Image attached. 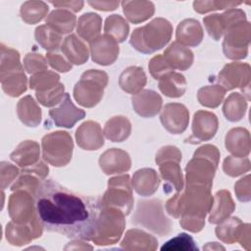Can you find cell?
Returning <instances> with one entry per match:
<instances>
[{
    "label": "cell",
    "mask_w": 251,
    "mask_h": 251,
    "mask_svg": "<svg viewBox=\"0 0 251 251\" xmlns=\"http://www.w3.org/2000/svg\"><path fill=\"white\" fill-rule=\"evenodd\" d=\"M204 249H215V248H217V249H225L223 246H221V245H218L217 244V242H209L206 246H204L203 247Z\"/></svg>",
    "instance_id": "obj_39"
},
{
    "label": "cell",
    "mask_w": 251,
    "mask_h": 251,
    "mask_svg": "<svg viewBox=\"0 0 251 251\" xmlns=\"http://www.w3.org/2000/svg\"><path fill=\"white\" fill-rule=\"evenodd\" d=\"M107 75L98 70H89L81 75V79L75 86V98L84 107L95 106L103 96V89L107 84Z\"/></svg>",
    "instance_id": "obj_5"
},
{
    "label": "cell",
    "mask_w": 251,
    "mask_h": 251,
    "mask_svg": "<svg viewBox=\"0 0 251 251\" xmlns=\"http://www.w3.org/2000/svg\"><path fill=\"white\" fill-rule=\"evenodd\" d=\"M224 95L225 90L221 86H207L199 90L198 99L202 105L215 108L221 104Z\"/></svg>",
    "instance_id": "obj_34"
},
{
    "label": "cell",
    "mask_w": 251,
    "mask_h": 251,
    "mask_svg": "<svg viewBox=\"0 0 251 251\" xmlns=\"http://www.w3.org/2000/svg\"><path fill=\"white\" fill-rule=\"evenodd\" d=\"M234 109H238L242 113L246 109V103L241 99L239 93H232L225 102L223 112L226 120L234 122Z\"/></svg>",
    "instance_id": "obj_35"
},
{
    "label": "cell",
    "mask_w": 251,
    "mask_h": 251,
    "mask_svg": "<svg viewBox=\"0 0 251 251\" xmlns=\"http://www.w3.org/2000/svg\"><path fill=\"white\" fill-rule=\"evenodd\" d=\"M9 215L16 224H35L40 222L36 214V209L34 210L32 199L23 191H18L11 195Z\"/></svg>",
    "instance_id": "obj_8"
},
{
    "label": "cell",
    "mask_w": 251,
    "mask_h": 251,
    "mask_svg": "<svg viewBox=\"0 0 251 251\" xmlns=\"http://www.w3.org/2000/svg\"><path fill=\"white\" fill-rule=\"evenodd\" d=\"M39 156L38 144L34 141L26 140L22 142L17 149L11 154V159L21 167L34 166Z\"/></svg>",
    "instance_id": "obj_23"
},
{
    "label": "cell",
    "mask_w": 251,
    "mask_h": 251,
    "mask_svg": "<svg viewBox=\"0 0 251 251\" xmlns=\"http://www.w3.org/2000/svg\"><path fill=\"white\" fill-rule=\"evenodd\" d=\"M35 37L38 43L46 50L57 49L61 41V36L46 25L36 28Z\"/></svg>",
    "instance_id": "obj_33"
},
{
    "label": "cell",
    "mask_w": 251,
    "mask_h": 251,
    "mask_svg": "<svg viewBox=\"0 0 251 251\" xmlns=\"http://www.w3.org/2000/svg\"><path fill=\"white\" fill-rule=\"evenodd\" d=\"M160 90L168 97H180L186 89L185 77L177 73H169L160 78Z\"/></svg>",
    "instance_id": "obj_22"
},
{
    "label": "cell",
    "mask_w": 251,
    "mask_h": 251,
    "mask_svg": "<svg viewBox=\"0 0 251 251\" xmlns=\"http://www.w3.org/2000/svg\"><path fill=\"white\" fill-rule=\"evenodd\" d=\"M234 209L233 202L231 200L228 191H218L216 194V204L213 207L209 222L211 224H219L227 218Z\"/></svg>",
    "instance_id": "obj_24"
},
{
    "label": "cell",
    "mask_w": 251,
    "mask_h": 251,
    "mask_svg": "<svg viewBox=\"0 0 251 251\" xmlns=\"http://www.w3.org/2000/svg\"><path fill=\"white\" fill-rule=\"evenodd\" d=\"M218 128L217 117L210 112L199 111L195 113L192 126V135L185 141L190 143H199L209 140L216 134Z\"/></svg>",
    "instance_id": "obj_10"
},
{
    "label": "cell",
    "mask_w": 251,
    "mask_h": 251,
    "mask_svg": "<svg viewBox=\"0 0 251 251\" xmlns=\"http://www.w3.org/2000/svg\"><path fill=\"white\" fill-rule=\"evenodd\" d=\"M34 198L37 217L47 231L72 239H93L102 209L99 198L75 193L53 179L42 180Z\"/></svg>",
    "instance_id": "obj_1"
},
{
    "label": "cell",
    "mask_w": 251,
    "mask_h": 251,
    "mask_svg": "<svg viewBox=\"0 0 251 251\" xmlns=\"http://www.w3.org/2000/svg\"><path fill=\"white\" fill-rule=\"evenodd\" d=\"M43 158L56 167L65 166L72 158V137L65 131L52 132L42 139Z\"/></svg>",
    "instance_id": "obj_6"
},
{
    "label": "cell",
    "mask_w": 251,
    "mask_h": 251,
    "mask_svg": "<svg viewBox=\"0 0 251 251\" xmlns=\"http://www.w3.org/2000/svg\"><path fill=\"white\" fill-rule=\"evenodd\" d=\"M164 59L173 70L185 71L193 62V53L179 42H173L164 52Z\"/></svg>",
    "instance_id": "obj_15"
},
{
    "label": "cell",
    "mask_w": 251,
    "mask_h": 251,
    "mask_svg": "<svg viewBox=\"0 0 251 251\" xmlns=\"http://www.w3.org/2000/svg\"><path fill=\"white\" fill-rule=\"evenodd\" d=\"M162 98L153 90H144L132 97V106L135 112L142 117H153L159 113Z\"/></svg>",
    "instance_id": "obj_16"
},
{
    "label": "cell",
    "mask_w": 251,
    "mask_h": 251,
    "mask_svg": "<svg viewBox=\"0 0 251 251\" xmlns=\"http://www.w3.org/2000/svg\"><path fill=\"white\" fill-rule=\"evenodd\" d=\"M160 172L163 178L166 180L164 184V191L169 193L173 190V188L176 189L177 191L182 189L183 181H182V175L181 170L178 164H162L160 165Z\"/></svg>",
    "instance_id": "obj_30"
},
{
    "label": "cell",
    "mask_w": 251,
    "mask_h": 251,
    "mask_svg": "<svg viewBox=\"0 0 251 251\" xmlns=\"http://www.w3.org/2000/svg\"><path fill=\"white\" fill-rule=\"evenodd\" d=\"M132 204L133 199L128 175L109 179L108 190L101 200L102 207H116L124 215H128L131 211Z\"/></svg>",
    "instance_id": "obj_7"
},
{
    "label": "cell",
    "mask_w": 251,
    "mask_h": 251,
    "mask_svg": "<svg viewBox=\"0 0 251 251\" xmlns=\"http://www.w3.org/2000/svg\"><path fill=\"white\" fill-rule=\"evenodd\" d=\"M104 133L108 139L114 142H122L130 133V123L125 117H114L106 123Z\"/></svg>",
    "instance_id": "obj_26"
},
{
    "label": "cell",
    "mask_w": 251,
    "mask_h": 251,
    "mask_svg": "<svg viewBox=\"0 0 251 251\" xmlns=\"http://www.w3.org/2000/svg\"><path fill=\"white\" fill-rule=\"evenodd\" d=\"M121 246L125 250H156L158 240L140 229L133 228L126 231Z\"/></svg>",
    "instance_id": "obj_18"
},
{
    "label": "cell",
    "mask_w": 251,
    "mask_h": 251,
    "mask_svg": "<svg viewBox=\"0 0 251 251\" xmlns=\"http://www.w3.org/2000/svg\"><path fill=\"white\" fill-rule=\"evenodd\" d=\"M49 116L54 121L57 126L71 128L75 124L85 117V112L76 108L71 100L70 94L65 93L61 105L49 111Z\"/></svg>",
    "instance_id": "obj_11"
},
{
    "label": "cell",
    "mask_w": 251,
    "mask_h": 251,
    "mask_svg": "<svg viewBox=\"0 0 251 251\" xmlns=\"http://www.w3.org/2000/svg\"><path fill=\"white\" fill-rule=\"evenodd\" d=\"M101 19L96 14H84L78 21L76 31L86 41H93L100 32Z\"/></svg>",
    "instance_id": "obj_29"
},
{
    "label": "cell",
    "mask_w": 251,
    "mask_h": 251,
    "mask_svg": "<svg viewBox=\"0 0 251 251\" xmlns=\"http://www.w3.org/2000/svg\"><path fill=\"white\" fill-rule=\"evenodd\" d=\"M159 183V177L153 169L138 170L132 178L135 191L143 196L153 194L158 189Z\"/></svg>",
    "instance_id": "obj_19"
},
{
    "label": "cell",
    "mask_w": 251,
    "mask_h": 251,
    "mask_svg": "<svg viewBox=\"0 0 251 251\" xmlns=\"http://www.w3.org/2000/svg\"><path fill=\"white\" fill-rule=\"evenodd\" d=\"M47 59L50 62V65L58 70L59 72L66 73L70 69H72V65L69 64L65 59L60 56V54H54V53H48L47 54Z\"/></svg>",
    "instance_id": "obj_37"
},
{
    "label": "cell",
    "mask_w": 251,
    "mask_h": 251,
    "mask_svg": "<svg viewBox=\"0 0 251 251\" xmlns=\"http://www.w3.org/2000/svg\"><path fill=\"white\" fill-rule=\"evenodd\" d=\"M90 50L92 60L95 63L104 66L113 64L119 55L117 41L110 35H103L91 41Z\"/></svg>",
    "instance_id": "obj_12"
},
{
    "label": "cell",
    "mask_w": 251,
    "mask_h": 251,
    "mask_svg": "<svg viewBox=\"0 0 251 251\" xmlns=\"http://www.w3.org/2000/svg\"><path fill=\"white\" fill-rule=\"evenodd\" d=\"M128 25L119 15H113L106 20L105 32L117 42H123L128 34Z\"/></svg>",
    "instance_id": "obj_31"
},
{
    "label": "cell",
    "mask_w": 251,
    "mask_h": 251,
    "mask_svg": "<svg viewBox=\"0 0 251 251\" xmlns=\"http://www.w3.org/2000/svg\"><path fill=\"white\" fill-rule=\"evenodd\" d=\"M119 82L122 89L126 92L137 94L146 83V75L142 68L129 67L122 73Z\"/></svg>",
    "instance_id": "obj_21"
},
{
    "label": "cell",
    "mask_w": 251,
    "mask_h": 251,
    "mask_svg": "<svg viewBox=\"0 0 251 251\" xmlns=\"http://www.w3.org/2000/svg\"><path fill=\"white\" fill-rule=\"evenodd\" d=\"M173 27L164 19H155L142 27L133 30L130 44L137 51L150 54L162 49L171 39Z\"/></svg>",
    "instance_id": "obj_2"
},
{
    "label": "cell",
    "mask_w": 251,
    "mask_h": 251,
    "mask_svg": "<svg viewBox=\"0 0 251 251\" xmlns=\"http://www.w3.org/2000/svg\"><path fill=\"white\" fill-rule=\"evenodd\" d=\"M221 223L222 224L216 228L217 237L227 244H232L233 242L238 241L243 227L241 221L238 218L233 217L230 219H225Z\"/></svg>",
    "instance_id": "obj_28"
},
{
    "label": "cell",
    "mask_w": 251,
    "mask_h": 251,
    "mask_svg": "<svg viewBox=\"0 0 251 251\" xmlns=\"http://www.w3.org/2000/svg\"><path fill=\"white\" fill-rule=\"evenodd\" d=\"M43 61H44V59L40 56V54L37 56H34L33 54H27V56L25 58V66L26 71L29 74H31V73L37 72L41 68L45 69L46 68L45 64H36V63L43 62Z\"/></svg>",
    "instance_id": "obj_38"
},
{
    "label": "cell",
    "mask_w": 251,
    "mask_h": 251,
    "mask_svg": "<svg viewBox=\"0 0 251 251\" xmlns=\"http://www.w3.org/2000/svg\"><path fill=\"white\" fill-rule=\"evenodd\" d=\"M20 120L27 126H36L41 120V111L30 96L22 98L18 104Z\"/></svg>",
    "instance_id": "obj_25"
},
{
    "label": "cell",
    "mask_w": 251,
    "mask_h": 251,
    "mask_svg": "<svg viewBox=\"0 0 251 251\" xmlns=\"http://www.w3.org/2000/svg\"><path fill=\"white\" fill-rule=\"evenodd\" d=\"M101 209L96 233L92 241L96 245L115 244L122 236L125 229L124 213L120 210L110 207H102Z\"/></svg>",
    "instance_id": "obj_4"
},
{
    "label": "cell",
    "mask_w": 251,
    "mask_h": 251,
    "mask_svg": "<svg viewBox=\"0 0 251 251\" xmlns=\"http://www.w3.org/2000/svg\"><path fill=\"white\" fill-rule=\"evenodd\" d=\"M62 50L69 60L75 65H81L88 59L86 46L75 35H70L65 39Z\"/></svg>",
    "instance_id": "obj_27"
},
{
    "label": "cell",
    "mask_w": 251,
    "mask_h": 251,
    "mask_svg": "<svg viewBox=\"0 0 251 251\" xmlns=\"http://www.w3.org/2000/svg\"><path fill=\"white\" fill-rule=\"evenodd\" d=\"M189 121V113L185 106L170 103L165 106L161 114V122L164 127L173 134H178L185 130Z\"/></svg>",
    "instance_id": "obj_9"
},
{
    "label": "cell",
    "mask_w": 251,
    "mask_h": 251,
    "mask_svg": "<svg viewBox=\"0 0 251 251\" xmlns=\"http://www.w3.org/2000/svg\"><path fill=\"white\" fill-rule=\"evenodd\" d=\"M75 138L77 144L85 150H96L104 144L100 126L93 122L82 124L76 130Z\"/></svg>",
    "instance_id": "obj_17"
},
{
    "label": "cell",
    "mask_w": 251,
    "mask_h": 251,
    "mask_svg": "<svg viewBox=\"0 0 251 251\" xmlns=\"http://www.w3.org/2000/svg\"><path fill=\"white\" fill-rule=\"evenodd\" d=\"M131 223L135 226H142L161 236L169 234L172 228L170 220L163 214L160 200L139 201Z\"/></svg>",
    "instance_id": "obj_3"
},
{
    "label": "cell",
    "mask_w": 251,
    "mask_h": 251,
    "mask_svg": "<svg viewBox=\"0 0 251 251\" xmlns=\"http://www.w3.org/2000/svg\"><path fill=\"white\" fill-rule=\"evenodd\" d=\"M99 164L106 175L126 172L130 168V160L127 153L117 148H113L102 154Z\"/></svg>",
    "instance_id": "obj_14"
},
{
    "label": "cell",
    "mask_w": 251,
    "mask_h": 251,
    "mask_svg": "<svg viewBox=\"0 0 251 251\" xmlns=\"http://www.w3.org/2000/svg\"><path fill=\"white\" fill-rule=\"evenodd\" d=\"M42 227L40 222L27 226H19L12 222L6 226V238L12 245L23 246L39 237L42 234Z\"/></svg>",
    "instance_id": "obj_13"
},
{
    "label": "cell",
    "mask_w": 251,
    "mask_h": 251,
    "mask_svg": "<svg viewBox=\"0 0 251 251\" xmlns=\"http://www.w3.org/2000/svg\"><path fill=\"white\" fill-rule=\"evenodd\" d=\"M148 67H149V71H150L152 76L155 79H160L165 75L174 71L168 65V63L166 62L164 57L161 55H157L156 57L152 58Z\"/></svg>",
    "instance_id": "obj_36"
},
{
    "label": "cell",
    "mask_w": 251,
    "mask_h": 251,
    "mask_svg": "<svg viewBox=\"0 0 251 251\" xmlns=\"http://www.w3.org/2000/svg\"><path fill=\"white\" fill-rule=\"evenodd\" d=\"M161 251H197L198 247L193 237L181 232L161 246Z\"/></svg>",
    "instance_id": "obj_32"
},
{
    "label": "cell",
    "mask_w": 251,
    "mask_h": 251,
    "mask_svg": "<svg viewBox=\"0 0 251 251\" xmlns=\"http://www.w3.org/2000/svg\"><path fill=\"white\" fill-rule=\"evenodd\" d=\"M203 38V30L198 21L185 20L181 22L176 30L177 42L188 46H197Z\"/></svg>",
    "instance_id": "obj_20"
}]
</instances>
